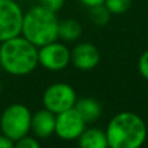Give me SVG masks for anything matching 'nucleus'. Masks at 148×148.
<instances>
[{
  "label": "nucleus",
  "mask_w": 148,
  "mask_h": 148,
  "mask_svg": "<svg viewBox=\"0 0 148 148\" xmlns=\"http://www.w3.org/2000/svg\"><path fill=\"white\" fill-rule=\"evenodd\" d=\"M39 65L38 47L20 35L0 44V66L10 75H27Z\"/></svg>",
  "instance_id": "nucleus-1"
},
{
  "label": "nucleus",
  "mask_w": 148,
  "mask_h": 148,
  "mask_svg": "<svg viewBox=\"0 0 148 148\" xmlns=\"http://www.w3.org/2000/svg\"><path fill=\"white\" fill-rule=\"evenodd\" d=\"M105 135L110 148H139L147 139V126L136 113L120 112L108 122Z\"/></svg>",
  "instance_id": "nucleus-2"
},
{
  "label": "nucleus",
  "mask_w": 148,
  "mask_h": 148,
  "mask_svg": "<svg viewBox=\"0 0 148 148\" xmlns=\"http://www.w3.org/2000/svg\"><path fill=\"white\" fill-rule=\"evenodd\" d=\"M59 22L55 12L35 5L23 13L21 35L39 48L59 39Z\"/></svg>",
  "instance_id": "nucleus-3"
},
{
  "label": "nucleus",
  "mask_w": 148,
  "mask_h": 148,
  "mask_svg": "<svg viewBox=\"0 0 148 148\" xmlns=\"http://www.w3.org/2000/svg\"><path fill=\"white\" fill-rule=\"evenodd\" d=\"M31 116L33 113L26 105L20 103L8 105L0 116V130L10 140H18L30 134Z\"/></svg>",
  "instance_id": "nucleus-4"
},
{
  "label": "nucleus",
  "mask_w": 148,
  "mask_h": 148,
  "mask_svg": "<svg viewBox=\"0 0 148 148\" xmlns=\"http://www.w3.org/2000/svg\"><path fill=\"white\" fill-rule=\"evenodd\" d=\"M42 103L46 109L51 110L55 114H59L64 110L74 108L77 103V92L69 83L56 82L46 88Z\"/></svg>",
  "instance_id": "nucleus-5"
},
{
  "label": "nucleus",
  "mask_w": 148,
  "mask_h": 148,
  "mask_svg": "<svg viewBox=\"0 0 148 148\" xmlns=\"http://www.w3.org/2000/svg\"><path fill=\"white\" fill-rule=\"evenodd\" d=\"M22 20L23 12L14 0H0V43L20 35Z\"/></svg>",
  "instance_id": "nucleus-6"
},
{
  "label": "nucleus",
  "mask_w": 148,
  "mask_h": 148,
  "mask_svg": "<svg viewBox=\"0 0 148 148\" xmlns=\"http://www.w3.org/2000/svg\"><path fill=\"white\" fill-rule=\"evenodd\" d=\"M39 65L51 72L64 70L70 64V49L65 44L55 40L38 48Z\"/></svg>",
  "instance_id": "nucleus-7"
},
{
  "label": "nucleus",
  "mask_w": 148,
  "mask_h": 148,
  "mask_svg": "<svg viewBox=\"0 0 148 148\" xmlns=\"http://www.w3.org/2000/svg\"><path fill=\"white\" fill-rule=\"evenodd\" d=\"M86 121L77 112L75 108H70L56 114L55 134L62 140H77L86 129Z\"/></svg>",
  "instance_id": "nucleus-8"
},
{
  "label": "nucleus",
  "mask_w": 148,
  "mask_h": 148,
  "mask_svg": "<svg viewBox=\"0 0 148 148\" xmlns=\"http://www.w3.org/2000/svg\"><path fill=\"white\" fill-rule=\"evenodd\" d=\"M70 62L74 65V68L83 72L92 70L100 62V52L95 44L82 42L70 51Z\"/></svg>",
  "instance_id": "nucleus-9"
},
{
  "label": "nucleus",
  "mask_w": 148,
  "mask_h": 148,
  "mask_svg": "<svg viewBox=\"0 0 148 148\" xmlns=\"http://www.w3.org/2000/svg\"><path fill=\"white\" fill-rule=\"evenodd\" d=\"M56 126V114L51 110L43 109L35 112L31 116V133L38 139H48L55 134Z\"/></svg>",
  "instance_id": "nucleus-10"
},
{
  "label": "nucleus",
  "mask_w": 148,
  "mask_h": 148,
  "mask_svg": "<svg viewBox=\"0 0 148 148\" xmlns=\"http://www.w3.org/2000/svg\"><path fill=\"white\" fill-rule=\"evenodd\" d=\"M77 112L82 116L86 123H94L101 116V105L97 100L92 97H81L77 99V103L74 105Z\"/></svg>",
  "instance_id": "nucleus-11"
},
{
  "label": "nucleus",
  "mask_w": 148,
  "mask_h": 148,
  "mask_svg": "<svg viewBox=\"0 0 148 148\" xmlns=\"http://www.w3.org/2000/svg\"><path fill=\"white\" fill-rule=\"evenodd\" d=\"M78 144L82 148H107L108 140L105 131L97 127L84 129L78 138Z\"/></svg>",
  "instance_id": "nucleus-12"
},
{
  "label": "nucleus",
  "mask_w": 148,
  "mask_h": 148,
  "mask_svg": "<svg viewBox=\"0 0 148 148\" xmlns=\"http://www.w3.org/2000/svg\"><path fill=\"white\" fill-rule=\"evenodd\" d=\"M82 35V26L77 20H62L59 22V38L64 42H75Z\"/></svg>",
  "instance_id": "nucleus-13"
},
{
  "label": "nucleus",
  "mask_w": 148,
  "mask_h": 148,
  "mask_svg": "<svg viewBox=\"0 0 148 148\" xmlns=\"http://www.w3.org/2000/svg\"><path fill=\"white\" fill-rule=\"evenodd\" d=\"M90 18L96 26H105L110 18V12L104 4L90 8Z\"/></svg>",
  "instance_id": "nucleus-14"
},
{
  "label": "nucleus",
  "mask_w": 148,
  "mask_h": 148,
  "mask_svg": "<svg viewBox=\"0 0 148 148\" xmlns=\"http://www.w3.org/2000/svg\"><path fill=\"white\" fill-rule=\"evenodd\" d=\"M133 0H104V5L110 14H123L131 7Z\"/></svg>",
  "instance_id": "nucleus-15"
},
{
  "label": "nucleus",
  "mask_w": 148,
  "mask_h": 148,
  "mask_svg": "<svg viewBox=\"0 0 148 148\" xmlns=\"http://www.w3.org/2000/svg\"><path fill=\"white\" fill-rule=\"evenodd\" d=\"M39 146H40V143H39L38 138L31 136L29 134L14 142V147L17 148H39Z\"/></svg>",
  "instance_id": "nucleus-16"
},
{
  "label": "nucleus",
  "mask_w": 148,
  "mask_h": 148,
  "mask_svg": "<svg viewBox=\"0 0 148 148\" xmlns=\"http://www.w3.org/2000/svg\"><path fill=\"white\" fill-rule=\"evenodd\" d=\"M138 69L140 75L143 77L144 79L148 81V49L144 51L143 53L140 55L139 57V61H138Z\"/></svg>",
  "instance_id": "nucleus-17"
},
{
  "label": "nucleus",
  "mask_w": 148,
  "mask_h": 148,
  "mask_svg": "<svg viewBox=\"0 0 148 148\" xmlns=\"http://www.w3.org/2000/svg\"><path fill=\"white\" fill-rule=\"evenodd\" d=\"M65 0H40V5H43L44 8L52 10V12H59L62 7H64Z\"/></svg>",
  "instance_id": "nucleus-18"
},
{
  "label": "nucleus",
  "mask_w": 148,
  "mask_h": 148,
  "mask_svg": "<svg viewBox=\"0 0 148 148\" xmlns=\"http://www.w3.org/2000/svg\"><path fill=\"white\" fill-rule=\"evenodd\" d=\"M13 147H14V142L10 140L3 133H0V148H13Z\"/></svg>",
  "instance_id": "nucleus-19"
},
{
  "label": "nucleus",
  "mask_w": 148,
  "mask_h": 148,
  "mask_svg": "<svg viewBox=\"0 0 148 148\" xmlns=\"http://www.w3.org/2000/svg\"><path fill=\"white\" fill-rule=\"evenodd\" d=\"M78 1L87 8H92V7H96V5L104 4V0H78Z\"/></svg>",
  "instance_id": "nucleus-20"
},
{
  "label": "nucleus",
  "mask_w": 148,
  "mask_h": 148,
  "mask_svg": "<svg viewBox=\"0 0 148 148\" xmlns=\"http://www.w3.org/2000/svg\"><path fill=\"white\" fill-rule=\"evenodd\" d=\"M0 95H1V81H0Z\"/></svg>",
  "instance_id": "nucleus-21"
}]
</instances>
